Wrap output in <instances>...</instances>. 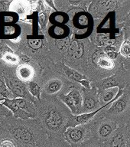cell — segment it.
Listing matches in <instances>:
<instances>
[{"mask_svg": "<svg viewBox=\"0 0 130 147\" xmlns=\"http://www.w3.org/2000/svg\"><path fill=\"white\" fill-rule=\"evenodd\" d=\"M35 104L43 129L48 136L63 138L72 116L67 107L56 96L41 95Z\"/></svg>", "mask_w": 130, "mask_h": 147, "instance_id": "cell-1", "label": "cell"}, {"mask_svg": "<svg viewBox=\"0 0 130 147\" xmlns=\"http://www.w3.org/2000/svg\"><path fill=\"white\" fill-rule=\"evenodd\" d=\"M124 67L122 61H112L103 48L93 44L90 50L84 76L91 83H95L113 75Z\"/></svg>", "mask_w": 130, "mask_h": 147, "instance_id": "cell-2", "label": "cell"}, {"mask_svg": "<svg viewBox=\"0 0 130 147\" xmlns=\"http://www.w3.org/2000/svg\"><path fill=\"white\" fill-rule=\"evenodd\" d=\"M92 45L90 38L77 39L72 37L61 62L84 75Z\"/></svg>", "mask_w": 130, "mask_h": 147, "instance_id": "cell-3", "label": "cell"}, {"mask_svg": "<svg viewBox=\"0 0 130 147\" xmlns=\"http://www.w3.org/2000/svg\"><path fill=\"white\" fill-rule=\"evenodd\" d=\"M130 11V0H93L88 12L95 21L102 20L111 12H116L118 24L124 23Z\"/></svg>", "mask_w": 130, "mask_h": 147, "instance_id": "cell-4", "label": "cell"}, {"mask_svg": "<svg viewBox=\"0 0 130 147\" xmlns=\"http://www.w3.org/2000/svg\"><path fill=\"white\" fill-rule=\"evenodd\" d=\"M40 86L41 87V95L56 97L67 94L73 87H76L80 90L83 87L79 83L73 82L67 79L51 66L45 69L42 84Z\"/></svg>", "mask_w": 130, "mask_h": 147, "instance_id": "cell-5", "label": "cell"}, {"mask_svg": "<svg viewBox=\"0 0 130 147\" xmlns=\"http://www.w3.org/2000/svg\"><path fill=\"white\" fill-rule=\"evenodd\" d=\"M104 117L118 124L126 126L130 119V84L125 87L123 94L106 111Z\"/></svg>", "mask_w": 130, "mask_h": 147, "instance_id": "cell-6", "label": "cell"}, {"mask_svg": "<svg viewBox=\"0 0 130 147\" xmlns=\"http://www.w3.org/2000/svg\"><path fill=\"white\" fill-rule=\"evenodd\" d=\"M111 105L112 103L102 107L95 118L89 123L92 138L103 142H106L119 126L117 123L104 117L106 111Z\"/></svg>", "mask_w": 130, "mask_h": 147, "instance_id": "cell-7", "label": "cell"}, {"mask_svg": "<svg viewBox=\"0 0 130 147\" xmlns=\"http://www.w3.org/2000/svg\"><path fill=\"white\" fill-rule=\"evenodd\" d=\"M69 26L74 38H90L94 28V19L87 11H80L72 17Z\"/></svg>", "mask_w": 130, "mask_h": 147, "instance_id": "cell-8", "label": "cell"}, {"mask_svg": "<svg viewBox=\"0 0 130 147\" xmlns=\"http://www.w3.org/2000/svg\"><path fill=\"white\" fill-rule=\"evenodd\" d=\"M129 84L130 70L124 67L109 78L97 82L91 83V86L96 87L98 92H100L112 87H119V89L124 90L125 87Z\"/></svg>", "mask_w": 130, "mask_h": 147, "instance_id": "cell-9", "label": "cell"}, {"mask_svg": "<svg viewBox=\"0 0 130 147\" xmlns=\"http://www.w3.org/2000/svg\"><path fill=\"white\" fill-rule=\"evenodd\" d=\"M63 138L71 147H79L92 138L90 123L79 125L75 127H68Z\"/></svg>", "mask_w": 130, "mask_h": 147, "instance_id": "cell-10", "label": "cell"}, {"mask_svg": "<svg viewBox=\"0 0 130 147\" xmlns=\"http://www.w3.org/2000/svg\"><path fill=\"white\" fill-rule=\"evenodd\" d=\"M58 98L70 109L73 116L81 114L83 97L80 90L73 87L67 94L58 96Z\"/></svg>", "mask_w": 130, "mask_h": 147, "instance_id": "cell-11", "label": "cell"}, {"mask_svg": "<svg viewBox=\"0 0 130 147\" xmlns=\"http://www.w3.org/2000/svg\"><path fill=\"white\" fill-rule=\"evenodd\" d=\"M83 97V105L81 114L95 112L101 108L98 90L92 86L91 89L82 87L81 90Z\"/></svg>", "mask_w": 130, "mask_h": 147, "instance_id": "cell-12", "label": "cell"}, {"mask_svg": "<svg viewBox=\"0 0 130 147\" xmlns=\"http://www.w3.org/2000/svg\"><path fill=\"white\" fill-rule=\"evenodd\" d=\"M130 138V132L127 126H119L114 133L103 142L104 147H125Z\"/></svg>", "mask_w": 130, "mask_h": 147, "instance_id": "cell-13", "label": "cell"}, {"mask_svg": "<svg viewBox=\"0 0 130 147\" xmlns=\"http://www.w3.org/2000/svg\"><path fill=\"white\" fill-rule=\"evenodd\" d=\"M53 68L55 69V71L61 74L62 75L65 77L67 79H68L71 81L76 83H80L82 82L83 80H87V78L84 75H83L80 72L71 68L70 67L67 66L66 64H64L63 62H60L57 64H53L51 65Z\"/></svg>", "mask_w": 130, "mask_h": 147, "instance_id": "cell-14", "label": "cell"}, {"mask_svg": "<svg viewBox=\"0 0 130 147\" xmlns=\"http://www.w3.org/2000/svg\"><path fill=\"white\" fill-rule=\"evenodd\" d=\"M101 107H106L117 100L123 94V90L119 87H112L98 92Z\"/></svg>", "mask_w": 130, "mask_h": 147, "instance_id": "cell-15", "label": "cell"}, {"mask_svg": "<svg viewBox=\"0 0 130 147\" xmlns=\"http://www.w3.org/2000/svg\"><path fill=\"white\" fill-rule=\"evenodd\" d=\"M47 33L48 38L55 40H61L73 35L72 30L69 25H51L48 28Z\"/></svg>", "mask_w": 130, "mask_h": 147, "instance_id": "cell-16", "label": "cell"}, {"mask_svg": "<svg viewBox=\"0 0 130 147\" xmlns=\"http://www.w3.org/2000/svg\"><path fill=\"white\" fill-rule=\"evenodd\" d=\"M17 74L19 79L29 83L34 81L33 78L35 76V71L34 67L32 65H30L29 63L22 64L18 68Z\"/></svg>", "mask_w": 130, "mask_h": 147, "instance_id": "cell-17", "label": "cell"}, {"mask_svg": "<svg viewBox=\"0 0 130 147\" xmlns=\"http://www.w3.org/2000/svg\"><path fill=\"white\" fill-rule=\"evenodd\" d=\"M0 103L4 104L6 107H8L10 110H11V111L13 112L14 115L16 117H20V118H22V119H29V118H32V117H35L34 115L30 114V113L25 112L23 110H22L21 108L18 107V106L15 104V103L14 102V100H9V99H4L3 100L0 101Z\"/></svg>", "mask_w": 130, "mask_h": 147, "instance_id": "cell-18", "label": "cell"}, {"mask_svg": "<svg viewBox=\"0 0 130 147\" xmlns=\"http://www.w3.org/2000/svg\"><path fill=\"white\" fill-rule=\"evenodd\" d=\"M49 22L51 25H69L71 20L68 15L65 12L55 11L49 16Z\"/></svg>", "mask_w": 130, "mask_h": 147, "instance_id": "cell-19", "label": "cell"}, {"mask_svg": "<svg viewBox=\"0 0 130 147\" xmlns=\"http://www.w3.org/2000/svg\"><path fill=\"white\" fill-rule=\"evenodd\" d=\"M13 100L16 105L19 108H21L22 110L30 114L34 115V116L36 115V107H35L34 104L31 103L30 101L25 100V98H16Z\"/></svg>", "mask_w": 130, "mask_h": 147, "instance_id": "cell-20", "label": "cell"}, {"mask_svg": "<svg viewBox=\"0 0 130 147\" xmlns=\"http://www.w3.org/2000/svg\"><path fill=\"white\" fill-rule=\"evenodd\" d=\"M44 147H71V146L64 140V138L49 136Z\"/></svg>", "mask_w": 130, "mask_h": 147, "instance_id": "cell-21", "label": "cell"}, {"mask_svg": "<svg viewBox=\"0 0 130 147\" xmlns=\"http://www.w3.org/2000/svg\"><path fill=\"white\" fill-rule=\"evenodd\" d=\"M28 92L32 96L36 97L37 100H40L41 96V87L39 84L35 81L28 83Z\"/></svg>", "mask_w": 130, "mask_h": 147, "instance_id": "cell-22", "label": "cell"}, {"mask_svg": "<svg viewBox=\"0 0 130 147\" xmlns=\"http://www.w3.org/2000/svg\"><path fill=\"white\" fill-rule=\"evenodd\" d=\"M79 147H104V144L100 140L94 138H90Z\"/></svg>", "mask_w": 130, "mask_h": 147, "instance_id": "cell-23", "label": "cell"}, {"mask_svg": "<svg viewBox=\"0 0 130 147\" xmlns=\"http://www.w3.org/2000/svg\"><path fill=\"white\" fill-rule=\"evenodd\" d=\"M0 147H18L15 142L11 140H0Z\"/></svg>", "mask_w": 130, "mask_h": 147, "instance_id": "cell-24", "label": "cell"}, {"mask_svg": "<svg viewBox=\"0 0 130 147\" xmlns=\"http://www.w3.org/2000/svg\"><path fill=\"white\" fill-rule=\"evenodd\" d=\"M4 59L7 62H11V63H17V62H18V57L15 56V55H11V54L5 55Z\"/></svg>", "mask_w": 130, "mask_h": 147, "instance_id": "cell-25", "label": "cell"}, {"mask_svg": "<svg viewBox=\"0 0 130 147\" xmlns=\"http://www.w3.org/2000/svg\"><path fill=\"white\" fill-rule=\"evenodd\" d=\"M39 22L41 24V25L42 27H45L46 26V20H47V17H46V15L44 12H41V13L39 14Z\"/></svg>", "mask_w": 130, "mask_h": 147, "instance_id": "cell-26", "label": "cell"}, {"mask_svg": "<svg viewBox=\"0 0 130 147\" xmlns=\"http://www.w3.org/2000/svg\"><path fill=\"white\" fill-rule=\"evenodd\" d=\"M123 33H124V39L128 40L130 42V27L124 28H123Z\"/></svg>", "mask_w": 130, "mask_h": 147, "instance_id": "cell-27", "label": "cell"}, {"mask_svg": "<svg viewBox=\"0 0 130 147\" xmlns=\"http://www.w3.org/2000/svg\"><path fill=\"white\" fill-rule=\"evenodd\" d=\"M130 27V11L128 13L127 16L125 18V21H124V28H126Z\"/></svg>", "mask_w": 130, "mask_h": 147, "instance_id": "cell-28", "label": "cell"}, {"mask_svg": "<svg viewBox=\"0 0 130 147\" xmlns=\"http://www.w3.org/2000/svg\"><path fill=\"white\" fill-rule=\"evenodd\" d=\"M125 147H130V138H129V140H128V142H127V144H126V146Z\"/></svg>", "mask_w": 130, "mask_h": 147, "instance_id": "cell-29", "label": "cell"}, {"mask_svg": "<svg viewBox=\"0 0 130 147\" xmlns=\"http://www.w3.org/2000/svg\"><path fill=\"white\" fill-rule=\"evenodd\" d=\"M126 126H127V127H128V129H129V132H130V119H129V123H127V125H126Z\"/></svg>", "mask_w": 130, "mask_h": 147, "instance_id": "cell-30", "label": "cell"}, {"mask_svg": "<svg viewBox=\"0 0 130 147\" xmlns=\"http://www.w3.org/2000/svg\"><path fill=\"white\" fill-rule=\"evenodd\" d=\"M2 85V81H1V80H0V87H1Z\"/></svg>", "mask_w": 130, "mask_h": 147, "instance_id": "cell-31", "label": "cell"}]
</instances>
